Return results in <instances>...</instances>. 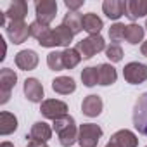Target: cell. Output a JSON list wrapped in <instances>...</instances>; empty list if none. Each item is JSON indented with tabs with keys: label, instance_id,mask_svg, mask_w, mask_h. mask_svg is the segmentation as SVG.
<instances>
[{
	"label": "cell",
	"instance_id": "26",
	"mask_svg": "<svg viewBox=\"0 0 147 147\" xmlns=\"http://www.w3.org/2000/svg\"><path fill=\"white\" fill-rule=\"evenodd\" d=\"M82 82L85 87H95L99 85V67L88 66L82 71Z\"/></svg>",
	"mask_w": 147,
	"mask_h": 147
},
{
	"label": "cell",
	"instance_id": "16",
	"mask_svg": "<svg viewBox=\"0 0 147 147\" xmlns=\"http://www.w3.org/2000/svg\"><path fill=\"white\" fill-rule=\"evenodd\" d=\"M50 137H52V128H50L45 121H36V123L31 126L30 140H35V142H47Z\"/></svg>",
	"mask_w": 147,
	"mask_h": 147
},
{
	"label": "cell",
	"instance_id": "30",
	"mask_svg": "<svg viewBox=\"0 0 147 147\" xmlns=\"http://www.w3.org/2000/svg\"><path fill=\"white\" fill-rule=\"evenodd\" d=\"M106 55H107V59H109L111 62H119V61L123 59V50H121L119 45L111 43L109 47H106Z\"/></svg>",
	"mask_w": 147,
	"mask_h": 147
},
{
	"label": "cell",
	"instance_id": "10",
	"mask_svg": "<svg viewBox=\"0 0 147 147\" xmlns=\"http://www.w3.org/2000/svg\"><path fill=\"white\" fill-rule=\"evenodd\" d=\"M7 35H9L11 42L16 43V45L26 42L28 36H31L30 35V26L24 21H11L7 24Z\"/></svg>",
	"mask_w": 147,
	"mask_h": 147
},
{
	"label": "cell",
	"instance_id": "12",
	"mask_svg": "<svg viewBox=\"0 0 147 147\" xmlns=\"http://www.w3.org/2000/svg\"><path fill=\"white\" fill-rule=\"evenodd\" d=\"M16 66L19 69H23V71L35 69L38 66V55H36V52L35 50H30V49L18 52L16 54Z\"/></svg>",
	"mask_w": 147,
	"mask_h": 147
},
{
	"label": "cell",
	"instance_id": "33",
	"mask_svg": "<svg viewBox=\"0 0 147 147\" xmlns=\"http://www.w3.org/2000/svg\"><path fill=\"white\" fill-rule=\"evenodd\" d=\"M140 52H142V55H145V57H147V40L142 43V47H140Z\"/></svg>",
	"mask_w": 147,
	"mask_h": 147
},
{
	"label": "cell",
	"instance_id": "23",
	"mask_svg": "<svg viewBox=\"0 0 147 147\" xmlns=\"http://www.w3.org/2000/svg\"><path fill=\"white\" fill-rule=\"evenodd\" d=\"M62 24L67 26V28L73 31V35H76V33H80V31L83 30V16H82L80 12H67V14L64 16Z\"/></svg>",
	"mask_w": 147,
	"mask_h": 147
},
{
	"label": "cell",
	"instance_id": "6",
	"mask_svg": "<svg viewBox=\"0 0 147 147\" xmlns=\"http://www.w3.org/2000/svg\"><path fill=\"white\" fill-rule=\"evenodd\" d=\"M35 11H36V21L49 26L57 14V2H54V0H38L35 4Z\"/></svg>",
	"mask_w": 147,
	"mask_h": 147
},
{
	"label": "cell",
	"instance_id": "19",
	"mask_svg": "<svg viewBox=\"0 0 147 147\" xmlns=\"http://www.w3.org/2000/svg\"><path fill=\"white\" fill-rule=\"evenodd\" d=\"M102 26H104V23H102V19H100L97 14H94V12L83 14V30H85L90 36H92V35H99L100 30H102Z\"/></svg>",
	"mask_w": 147,
	"mask_h": 147
},
{
	"label": "cell",
	"instance_id": "13",
	"mask_svg": "<svg viewBox=\"0 0 147 147\" xmlns=\"http://www.w3.org/2000/svg\"><path fill=\"white\" fill-rule=\"evenodd\" d=\"M24 95L30 102H42L43 99V87L36 78H26L24 82Z\"/></svg>",
	"mask_w": 147,
	"mask_h": 147
},
{
	"label": "cell",
	"instance_id": "9",
	"mask_svg": "<svg viewBox=\"0 0 147 147\" xmlns=\"http://www.w3.org/2000/svg\"><path fill=\"white\" fill-rule=\"evenodd\" d=\"M16 82H18V75L11 69V67H4L0 71V102L5 104L11 97V90L16 87Z\"/></svg>",
	"mask_w": 147,
	"mask_h": 147
},
{
	"label": "cell",
	"instance_id": "28",
	"mask_svg": "<svg viewBox=\"0 0 147 147\" xmlns=\"http://www.w3.org/2000/svg\"><path fill=\"white\" fill-rule=\"evenodd\" d=\"M47 64L52 71H62L64 69V61H62V52H50L47 55Z\"/></svg>",
	"mask_w": 147,
	"mask_h": 147
},
{
	"label": "cell",
	"instance_id": "11",
	"mask_svg": "<svg viewBox=\"0 0 147 147\" xmlns=\"http://www.w3.org/2000/svg\"><path fill=\"white\" fill-rule=\"evenodd\" d=\"M137 145H138V138L133 131L119 130L111 137V140L107 142L106 147H137Z\"/></svg>",
	"mask_w": 147,
	"mask_h": 147
},
{
	"label": "cell",
	"instance_id": "35",
	"mask_svg": "<svg viewBox=\"0 0 147 147\" xmlns=\"http://www.w3.org/2000/svg\"><path fill=\"white\" fill-rule=\"evenodd\" d=\"M145 28H147V21H145Z\"/></svg>",
	"mask_w": 147,
	"mask_h": 147
},
{
	"label": "cell",
	"instance_id": "25",
	"mask_svg": "<svg viewBox=\"0 0 147 147\" xmlns=\"http://www.w3.org/2000/svg\"><path fill=\"white\" fill-rule=\"evenodd\" d=\"M50 31H52V30H50L49 26H45V24H42V23H38V21H33V23L30 24V35H31L33 38H36L38 43L45 42Z\"/></svg>",
	"mask_w": 147,
	"mask_h": 147
},
{
	"label": "cell",
	"instance_id": "31",
	"mask_svg": "<svg viewBox=\"0 0 147 147\" xmlns=\"http://www.w3.org/2000/svg\"><path fill=\"white\" fill-rule=\"evenodd\" d=\"M64 5L69 9V12H76V11L83 5V0H66Z\"/></svg>",
	"mask_w": 147,
	"mask_h": 147
},
{
	"label": "cell",
	"instance_id": "1",
	"mask_svg": "<svg viewBox=\"0 0 147 147\" xmlns=\"http://www.w3.org/2000/svg\"><path fill=\"white\" fill-rule=\"evenodd\" d=\"M54 130L57 131L59 142H61L62 147H69L78 140V130H76L75 119L67 114L64 118H59V119L54 121Z\"/></svg>",
	"mask_w": 147,
	"mask_h": 147
},
{
	"label": "cell",
	"instance_id": "7",
	"mask_svg": "<svg viewBox=\"0 0 147 147\" xmlns=\"http://www.w3.org/2000/svg\"><path fill=\"white\" fill-rule=\"evenodd\" d=\"M123 76L131 85L144 83L147 80V66L142 62H128L123 69Z\"/></svg>",
	"mask_w": 147,
	"mask_h": 147
},
{
	"label": "cell",
	"instance_id": "29",
	"mask_svg": "<svg viewBox=\"0 0 147 147\" xmlns=\"http://www.w3.org/2000/svg\"><path fill=\"white\" fill-rule=\"evenodd\" d=\"M109 38H111V42H114L118 45V42H121L125 38V24H121V23L113 24L109 28Z\"/></svg>",
	"mask_w": 147,
	"mask_h": 147
},
{
	"label": "cell",
	"instance_id": "21",
	"mask_svg": "<svg viewBox=\"0 0 147 147\" xmlns=\"http://www.w3.org/2000/svg\"><path fill=\"white\" fill-rule=\"evenodd\" d=\"M97 67H99V85L107 87V85L116 83L118 73H116V69L111 64H99Z\"/></svg>",
	"mask_w": 147,
	"mask_h": 147
},
{
	"label": "cell",
	"instance_id": "15",
	"mask_svg": "<svg viewBox=\"0 0 147 147\" xmlns=\"http://www.w3.org/2000/svg\"><path fill=\"white\" fill-rule=\"evenodd\" d=\"M102 11L109 19H119L123 14H126V2H123V0H106L102 4Z\"/></svg>",
	"mask_w": 147,
	"mask_h": 147
},
{
	"label": "cell",
	"instance_id": "18",
	"mask_svg": "<svg viewBox=\"0 0 147 147\" xmlns=\"http://www.w3.org/2000/svg\"><path fill=\"white\" fill-rule=\"evenodd\" d=\"M52 88H54V92H57L61 95H67L76 90V83L69 76H59L52 82Z\"/></svg>",
	"mask_w": 147,
	"mask_h": 147
},
{
	"label": "cell",
	"instance_id": "4",
	"mask_svg": "<svg viewBox=\"0 0 147 147\" xmlns=\"http://www.w3.org/2000/svg\"><path fill=\"white\" fill-rule=\"evenodd\" d=\"M73 36H75V35H73V31L67 26L61 24L55 30H52L49 33L47 40L42 42L40 45L42 47H66V49H69V42L73 40Z\"/></svg>",
	"mask_w": 147,
	"mask_h": 147
},
{
	"label": "cell",
	"instance_id": "22",
	"mask_svg": "<svg viewBox=\"0 0 147 147\" xmlns=\"http://www.w3.org/2000/svg\"><path fill=\"white\" fill-rule=\"evenodd\" d=\"M18 128V118L12 113H0V133L2 135H11Z\"/></svg>",
	"mask_w": 147,
	"mask_h": 147
},
{
	"label": "cell",
	"instance_id": "32",
	"mask_svg": "<svg viewBox=\"0 0 147 147\" xmlns=\"http://www.w3.org/2000/svg\"><path fill=\"white\" fill-rule=\"evenodd\" d=\"M26 147H47L45 142H35V140H30V144Z\"/></svg>",
	"mask_w": 147,
	"mask_h": 147
},
{
	"label": "cell",
	"instance_id": "17",
	"mask_svg": "<svg viewBox=\"0 0 147 147\" xmlns=\"http://www.w3.org/2000/svg\"><path fill=\"white\" fill-rule=\"evenodd\" d=\"M26 14H28V4L23 2V0H14L5 12V16L11 21H24Z\"/></svg>",
	"mask_w": 147,
	"mask_h": 147
},
{
	"label": "cell",
	"instance_id": "27",
	"mask_svg": "<svg viewBox=\"0 0 147 147\" xmlns=\"http://www.w3.org/2000/svg\"><path fill=\"white\" fill-rule=\"evenodd\" d=\"M62 61H64V67L66 69H73L75 66L80 64L82 55H80V52L76 49H66L62 52Z\"/></svg>",
	"mask_w": 147,
	"mask_h": 147
},
{
	"label": "cell",
	"instance_id": "24",
	"mask_svg": "<svg viewBox=\"0 0 147 147\" xmlns=\"http://www.w3.org/2000/svg\"><path fill=\"white\" fill-rule=\"evenodd\" d=\"M144 38V28L138 26V24H128L125 26V40L130 43V45H137L138 42H142Z\"/></svg>",
	"mask_w": 147,
	"mask_h": 147
},
{
	"label": "cell",
	"instance_id": "2",
	"mask_svg": "<svg viewBox=\"0 0 147 147\" xmlns=\"http://www.w3.org/2000/svg\"><path fill=\"white\" fill-rule=\"evenodd\" d=\"M75 49L80 52L82 59H90V57H94L97 52H100V50L106 49V42H104V38H102L100 35H92V36H88V38L80 40Z\"/></svg>",
	"mask_w": 147,
	"mask_h": 147
},
{
	"label": "cell",
	"instance_id": "34",
	"mask_svg": "<svg viewBox=\"0 0 147 147\" xmlns=\"http://www.w3.org/2000/svg\"><path fill=\"white\" fill-rule=\"evenodd\" d=\"M0 147H14L11 142H2V144H0Z\"/></svg>",
	"mask_w": 147,
	"mask_h": 147
},
{
	"label": "cell",
	"instance_id": "36",
	"mask_svg": "<svg viewBox=\"0 0 147 147\" xmlns=\"http://www.w3.org/2000/svg\"><path fill=\"white\" fill-rule=\"evenodd\" d=\"M145 147H147V145H145Z\"/></svg>",
	"mask_w": 147,
	"mask_h": 147
},
{
	"label": "cell",
	"instance_id": "3",
	"mask_svg": "<svg viewBox=\"0 0 147 147\" xmlns=\"http://www.w3.org/2000/svg\"><path fill=\"white\" fill-rule=\"evenodd\" d=\"M102 137V128L95 123H83L78 128V142L82 147H95Z\"/></svg>",
	"mask_w": 147,
	"mask_h": 147
},
{
	"label": "cell",
	"instance_id": "8",
	"mask_svg": "<svg viewBox=\"0 0 147 147\" xmlns=\"http://www.w3.org/2000/svg\"><path fill=\"white\" fill-rule=\"evenodd\" d=\"M40 113L49 118V119H59V118H64L67 114V106L66 102L62 100H57V99H49V100H43L42 102V107H40Z\"/></svg>",
	"mask_w": 147,
	"mask_h": 147
},
{
	"label": "cell",
	"instance_id": "5",
	"mask_svg": "<svg viewBox=\"0 0 147 147\" xmlns=\"http://www.w3.org/2000/svg\"><path fill=\"white\" fill-rule=\"evenodd\" d=\"M133 126L138 130V133L147 135V92L138 95L133 106Z\"/></svg>",
	"mask_w": 147,
	"mask_h": 147
},
{
	"label": "cell",
	"instance_id": "14",
	"mask_svg": "<svg viewBox=\"0 0 147 147\" xmlns=\"http://www.w3.org/2000/svg\"><path fill=\"white\" fill-rule=\"evenodd\" d=\"M102 99L99 97V95H88V97H85L83 99V102H82V111H83V114L85 116H88V118H95V116H99L100 113H102Z\"/></svg>",
	"mask_w": 147,
	"mask_h": 147
},
{
	"label": "cell",
	"instance_id": "20",
	"mask_svg": "<svg viewBox=\"0 0 147 147\" xmlns=\"http://www.w3.org/2000/svg\"><path fill=\"white\" fill-rule=\"evenodd\" d=\"M147 14V0H130L126 2V16L135 21Z\"/></svg>",
	"mask_w": 147,
	"mask_h": 147
}]
</instances>
